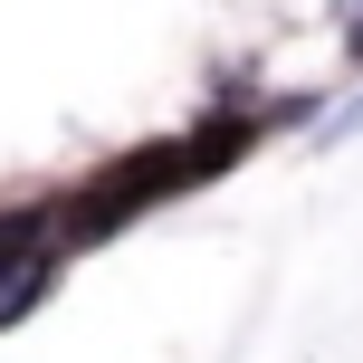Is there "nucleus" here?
<instances>
[{
    "label": "nucleus",
    "instance_id": "f257e3e1",
    "mask_svg": "<svg viewBox=\"0 0 363 363\" xmlns=\"http://www.w3.org/2000/svg\"><path fill=\"white\" fill-rule=\"evenodd\" d=\"M258 125H239V115H211V134H182V144H144V153H125L106 182H86L77 191V230H125L134 211H153V201H172L182 182H211L220 163H230L239 144H249Z\"/></svg>",
    "mask_w": 363,
    "mask_h": 363
},
{
    "label": "nucleus",
    "instance_id": "f03ea898",
    "mask_svg": "<svg viewBox=\"0 0 363 363\" xmlns=\"http://www.w3.org/2000/svg\"><path fill=\"white\" fill-rule=\"evenodd\" d=\"M38 239H48V220H0V325H19V315L38 306V296H48V249H38Z\"/></svg>",
    "mask_w": 363,
    "mask_h": 363
},
{
    "label": "nucleus",
    "instance_id": "7ed1b4c3",
    "mask_svg": "<svg viewBox=\"0 0 363 363\" xmlns=\"http://www.w3.org/2000/svg\"><path fill=\"white\" fill-rule=\"evenodd\" d=\"M325 134H363V96H354V106H345V115H335V125H325Z\"/></svg>",
    "mask_w": 363,
    "mask_h": 363
},
{
    "label": "nucleus",
    "instance_id": "20e7f679",
    "mask_svg": "<svg viewBox=\"0 0 363 363\" xmlns=\"http://www.w3.org/2000/svg\"><path fill=\"white\" fill-rule=\"evenodd\" d=\"M345 38H354V57H363V10H354V19H345Z\"/></svg>",
    "mask_w": 363,
    "mask_h": 363
}]
</instances>
